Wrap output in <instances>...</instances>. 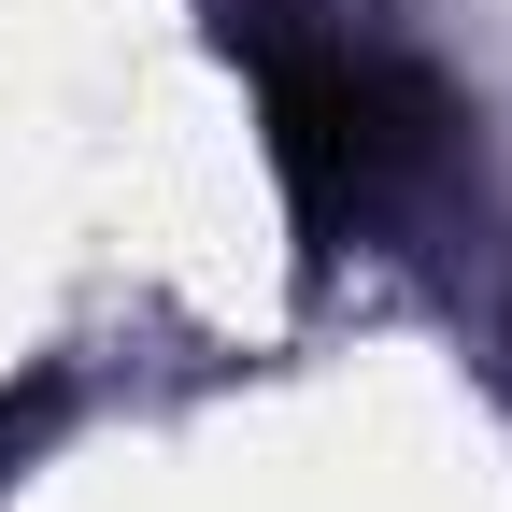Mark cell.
Listing matches in <instances>:
<instances>
[{
  "instance_id": "cell-1",
  "label": "cell",
  "mask_w": 512,
  "mask_h": 512,
  "mask_svg": "<svg viewBox=\"0 0 512 512\" xmlns=\"http://www.w3.org/2000/svg\"><path fill=\"white\" fill-rule=\"evenodd\" d=\"M214 29H228L242 72H256L271 171H285L299 228L370 214L384 185H413V171L441 157V128H456V100H441L384 29L328 15V0H214Z\"/></svg>"
}]
</instances>
